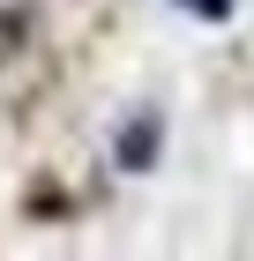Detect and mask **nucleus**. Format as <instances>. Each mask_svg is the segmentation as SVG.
Segmentation results:
<instances>
[{
  "instance_id": "obj_1",
  "label": "nucleus",
  "mask_w": 254,
  "mask_h": 261,
  "mask_svg": "<svg viewBox=\"0 0 254 261\" xmlns=\"http://www.w3.org/2000/svg\"><path fill=\"white\" fill-rule=\"evenodd\" d=\"M112 149H120V164H127V172H142V164L157 157V120H150V112H142V120L127 127V135H120Z\"/></svg>"
}]
</instances>
